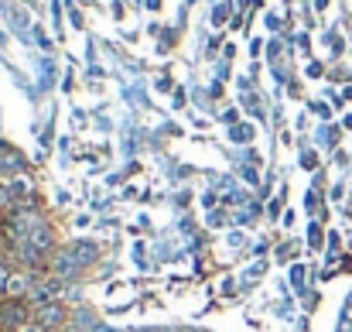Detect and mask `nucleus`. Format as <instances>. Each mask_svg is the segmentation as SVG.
I'll return each mask as SVG.
<instances>
[{"label":"nucleus","mask_w":352,"mask_h":332,"mask_svg":"<svg viewBox=\"0 0 352 332\" xmlns=\"http://www.w3.org/2000/svg\"><path fill=\"white\" fill-rule=\"evenodd\" d=\"M21 332H45V329H41V326H34V322H31V326H21Z\"/></svg>","instance_id":"f03ea898"},{"label":"nucleus","mask_w":352,"mask_h":332,"mask_svg":"<svg viewBox=\"0 0 352 332\" xmlns=\"http://www.w3.org/2000/svg\"><path fill=\"white\" fill-rule=\"evenodd\" d=\"M76 257H79V260H93V257H96V247H86V243H79V247H76Z\"/></svg>","instance_id":"f257e3e1"}]
</instances>
